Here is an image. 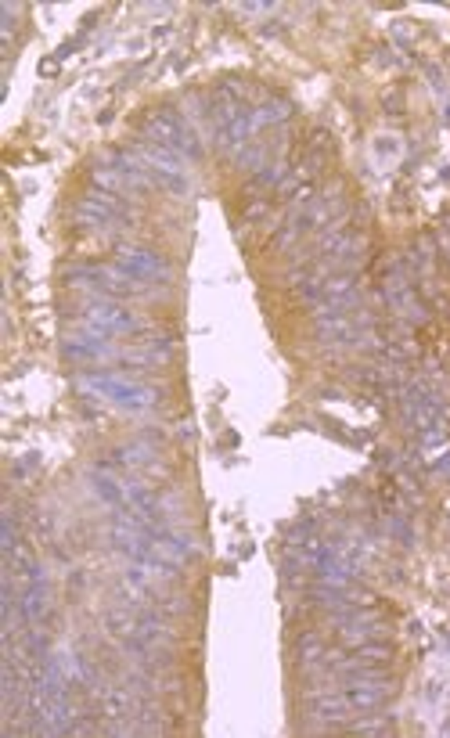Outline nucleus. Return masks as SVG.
<instances>
[{
  "instance_id": "1",
  "label": "nucleus",
  "mask_w": 450,
  "mask_h": 738,
  "mask_svg": "<svg viewBox=\"0 0 450 738\" xmlns=\"http://www.w3.org/2000/svg\"><path fill=\"white\" fill-rule=\"evenodd\" d=\"M126 263H130L134 270H144V274H155V270H162V263L155 256H148V252H123Z\"/></svg>"
}]
</instances>
